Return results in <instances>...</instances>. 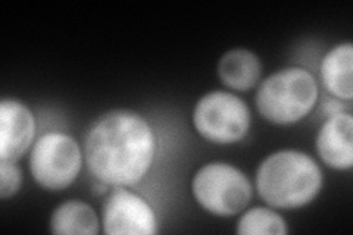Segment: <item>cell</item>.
<instances>
[{"label": "cell", "instance_id": "6da1fadb", "mask_svg": "<svg viewBox=\"0 0 353 235\" xmlns=\"http://www.w3.org/2000/svg\"><path fill=\"white\" fill-rule=\"evenodd\" d=\"M154 154L153 128L145 116L128 109L110 110L97 118L84 141L88 171L106 185H136L150 171Z\"/></svg>", "mask_w": 353, "mask_h": 235}, {"label": "cell", "instance_id": "7a4b0ae2", "mask_svg": "<svg viewBox=\"0 0 353 235\" xmlns=\"http://www.w3.org/2000/svg\"><path fill=\"white\" fill-rule=\"evenodd\" d=\"M321 167L311 156L299 150H280L270 154L256 172L261 198L274 209H299L321 192Z\"/></svg>", "mask_w": 353, "mask_h": 235}, {"label": "cell", "instance_id": "3957f363", "mask_svg": "<svg viewBox=\"0 0 353 235\" xmlns=\"http://www.w3.org/2000/svg\"><path fill=\"white\" fill-rule=\"evenodd\" d=\"M318 100L314 75L292 66L270 75L258 88L256 108L263 119L275 125H290L311 114Z\"/></svg>", "mask_w": 353, "mask_h": 235}, {"label": "cell", "instance_id": "277c9868", "mask_svg": "<svg viewBox=\"0 0 353 235\" xmlns=\"http://www.w3.org/2000/svg\"><path fill=\"white\" fill-rule=\"evenodd\" d=\"M192 193L209 214L230 218L248 207L252 200V185L239 167L224 162H211L193 176Z\"/></svg>", "mask_w": 353, "mask_h": 235}, {"label": "cell", "instance_id": "5b68a950", "mask_svg": "<svg viewBox=\"0 0 353 235\" xmlns=\"http://www.w3.org/2000/svg\"><path fill=\"white\" fill-rule=\"evenodd\" d=\"M83 153L79 143L65 132H46L31 147L30 171L34 181L46 190L59 192L79 176Z\"/></svg>", "mask_w": 353, "mask_h": 235}, {"label": "cell", "instance_id": "8992f818", "mask_svg": "<svg viewBox=\"0 0 353 235\" xmlns=\"http://www.w3.org/2000/svg\"><path fill=\"white\" fill-rule=\"evenodd\" d=\"M193 125L205 140L233 144L245 139L250 128V112L243 100L230 92H211L194 106Z\"/></svg>", "mask_w": 353, "mask_h": 235}, {"label": "cell", "instance_id": "52a82bcc", "mask_svg": "<svg viewBox=\"0 0 353 235\" xmlns=\"http://www.w3.org/2000/svg\"><path fill=\"white\" fill-rule=\"evenodd\" d=\"M103 231L108 235H152L158 232L154 210L127 187H115L103 205Z\"/></svg>", "mask_w": 353, "mask_h": 235}, {"label": "cell", "instance_id": "ba28073f", "mask_svg": "<svg viewBox=\"0 0 353 235\" xmlns=\"http://www.w3.org/2000/svg\"><path fill=\"white\" fill-rule=\"evenodd\" d=\"M36 121L31 110L15 99L0 103V162H17L32 144Z\"/></svg>", "mask_w": 353, "mask_h": 235}, {"label": "cell", "instance_id": "9c48e42d", "mask_svg": "<svg viewBox=\"0 0 353 235\" xmlns=\"http://www.w3.org/2000/svg\"><path fill=\"white\" fill-rule=\"evenodd\" d=\"M316 152L333 170L346 171L353 165V118L346 112L330 115L316 136Z\"/></svg>", "mask_w": 353, "mask_h": 235}, {"label": "cell", "instance_id": "30bf717a", "mask_svg": "<svg viewBox=\"0 0 353 235\" xmlns=\"http://www.w3.org/2000/svg\"><path fill=\"white\" fill-rule=\"evenodd\" d=\"M319 72H321V81L330 94L350 102L353 97L352 43H340L331 49L323 58Z\"/></svg>", "mask_w": 353, "mask_h": 235}, {"label": "cell", "instance_id": "8fae6325", "mask_svg": "<svg viewBox=\"0 0 353 235\" xmlns=\"http://www.w3.org/2000/svg\"><path fill=\"white\" fill-rule=\"evenodd\" d=\"M262 74L258 56L248 49H233L218 62V75L224 85L237 92H246L255 87Z\"/></svg>", "mask_w": 353, "mask_h": 235}, {"label": "cell", "instance_id": "7c38bea8", "mask_svg": "<svg viewBox=\"0 0 353 235\" xmlns=\"http://www.w3.org/2000/svg\"><path fill=\"white\" fill-rule=\"evenodd\" d=\"M50 231L57 235H96L99 219L90 205L70 200L54 209L50 218Z\"/></svg>", "mask_w": 353, "mask_h": 235}, {"label": "cell", "instance_id": "4fadbf2b", "mask_svg": "<svg viewBox=\"0 0 353 235\" xmlns=\"http://www.w3.org/2000/svg\"><path fill=\"white\" fill-rule=\"evenodd\" d=\"M237 234L240 235H285L289 232L281 215L270 207H252L239 219Z\"/></svg>", "mask_w": 353, "mask_h": 235}, {"label": "cell", "instance_id": "5bb4252c", "mask_svg": "<svg viewBox=\"0 0 353 235\" xmlns=\"http://www.w3.org/2000/svg\"><path fill=\"white\" fill-rule=\"evenodd\" d=\"M22 174L17 162H0V197H14L21 188Z\"/></svg>", "mask_w": 353, "mask_h": 235}]
</instances>
